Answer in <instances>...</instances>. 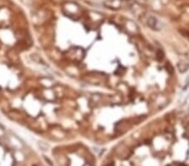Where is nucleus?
<instances>
[{
	"label": "nucleus",
	"mask_w": 189,
	"mask_h": 166,
	"mask_svg": "<svg viewBox=\"0 0 189 166\" xmlns=\"http://www.w3.org/2000/svg\"><path fill=\"white\" fill-rule=\"evenodd\" d=\"M148 25L151 27V29H153L154 30H159L160 29V25L158 21L155 18H151L148 20Z\"/></svg>",
	"instance_id": "f257e3e1"
}]
</instances>
